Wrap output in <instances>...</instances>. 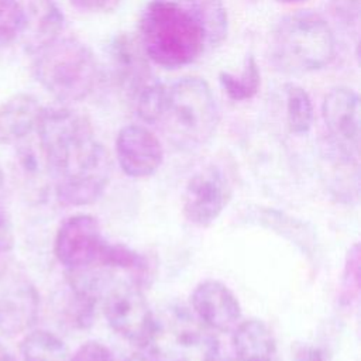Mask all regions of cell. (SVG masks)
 Returning <instances> with one entry per match:
<instances>
[{
	"label": "cell",
	"instance_id": "4dcf8cb0",
	"mask_svg": "<svg viewBox=\"0 0 361 361\" xmlns=\"http://www.w3.org/2000/svg\"><path fill=\"white\" fill-rule=\"evenodd\" d=\"M278 3H282V4H295V3H302V1H306V0H276Z\"/></svg>",
	"mask_w": 361,
	"mask_h": 361
},
{
	"label": "cell",
	"instance_id": "7c38bea8",
	"mask_svg": "<svg viewBox=\"0 0 361 361\" xmlns=\"http://www.w3.org/2000/svg\"><path fill=\"white\" fill-rule=\"evenodd\" d=\"M116 157L126 175L147 178L161 166L164 148L151 130L140 124H128L117 134Z\"/></svg>",
	"mask_w": 361,
	"mask_h": 361
},
{
	"label": "cell",
	"instance_id": "f546056e",
	"mask_svg": "<svg viewBox=\"0 0 361 361\" xmlns=\"http://www.w3.org/2000/svg\"><path fill=\"white\" fill-rule=\"evenodd\" d=\"M3 193H4V175H3V171L0 166V202L3 199Z\"/></svg>",
	"mask_w": 361,
	"mask_h": 361
},
{
	"label": "cell",
	"instance_id": "e0dca14e",
	"mask_svg": "<svg viewBox=\"0 0 361 361\" xmlns=\"http://www.w3.org/2000/svg\"><path fill=\"white\" fill-rule=\"evenodd\" d=\"M233 347L238 361H272L276 350L272 331L258 319L240 322L234 327Z\"/></svg>",
	"mask_w": 361,
	"mask_h": 361
},
{
	"label": "cell",
	"instance_id": "2e32d148",
	"mask_svg": "<svg viewBox=\"0 0 361 361\" xmlns=\"http://www.w3.org/2000/svg\"><path fill=\"white\" fill-rule=\"evenodd\" d=\"M109 56L117 82L130 94V97L151 80L147 56L130 37L117 35L110 44Z\"/></svg>",
	"mask_w": 361,
	"mask_h": 361
},
{
	"label": "cell",
	"instance_id": "d6986e66",
	"mask_svg": "<svg viewBox=\"0 0 361 361\" xmlns=\"http://www.w3.org/2000/svg\"><path fill=\"white\" fill-rule=\"evenodd\" d=\"M219 83L224 93L233 102H245L252 99L261 85V73L258 63L252 55H247L240 73L221 71L219 73Z\"/></svg>",
	"mask_w": 361,
	"mask_h": 361
},
{
	"label": "cell",
	"instance_id": "83f0119b",
	"mask_svg": "<svg viewBox=\"0 0 361 361\" xmlns=\"http://www.w3.org/2000/svg\"><path fill=\"white\" fill-rule=\"evenodd\" d=\"M0 361H16V358L11 354H8L6 350L0 348Z\"/></svg>",
	"mask_w": 361,
	"mask_h": 361
},
{
	"label": "cell",
	"instance_id": "3957f363",
	"mask_svg": "<svg viewBox=\"0 0 361 361\" xmlns=\"http://www.w3.org/2000/svg\"><path fill=\"white\" fill-rule=\"evenodd\" d=\"M219 118V106L209 83L197 76H183L168 86L158 124L178 148L193 149L213 137Z\"/></svg>",
	"mask_w": 361,
	"mask_h": 361
},
{
	"label": "cell",
	"instance_id": "4316f807",
	"mask_svg": "<svg viewBox=\"0 0 361 361\" xmlns=\"http://www.w3.org/2000/svg\"><path fill=\"white\" fill-rule=\"evenodd\" d=\"M71 4L82 11H102L107 8L111 0H69Z\"/></svg>",
	"mask_w": 361,
	"mask_h": 361
},
{
	"label": "cell",
	"instance_id": "cb8c5ba5",
	"mask_svg": "<svg viewBox=\"0 0 361 361\" xmlns=\"http://www.w3.org/2000/svg\"><path fill=\"white\" fill-rule=\"evenodd\" d=\"M69 361H114V357L104 344L87 341L76 350Z\"/></svg>",
	"mask_w": 361,
	"mask_h": 361
},
{
	"label": "cell",
	"instance_id": "7a4b0ae2",
	"mask_svg": "<svg viewBox=\"0 0 361 361\" xmlns=\"http://www.w3.org/2000/svg\"><path fill=\"white\" fill-rule=\"evenodd\" d=\"M140 42L154 63L178 69L195 62L204 51L200 25L179 0H151L140 17Z\"/></svg>",
	"mask_w": 361,
	"mask_h": 361
},
{
	"label": "cell",
	"instance_id": "ac0fdd59",
	"mask_svg": "<svg viewBox=\"0 0 361 361\" xmlns=\"http://www.w3.org/2000/svg\"><path fill=\"white\" fill-rule=\"evenodd\" d=\"M203 31L206 48L220 45L228 32V14L223 0H179Z\"/></svg>",
	"mask_w": 361,
	"mask_h": 361
},
{
	"label": "cell",
	"instance_id": "44dd1931",
	"mask_svg": "<svg viewBox=\"0 0 361 361\" xmlns=\"http://www.w3.org/2000/svg\"><path fill=\"white\" fill-rule=\"evenodd\" d=\"M286 121L290 133L296 135L306 134L313 124L314 110L309 93L296 83H286Z\"/></svg>",
	"mask_w": 361,
	"mask_h": 361
},
{
	"label": "cell",
	"instance_id": "9c48e42d",
	"mask_svg": "<svg viewBox=\"0 0 361 361\" xmlns=\"http://www.w3.org/2000/svg\"><path fill=\"white\" fill-rule=\"evenodd\" d=\"M322 116L340 159L357 165L361 135L358 94L345 86L331 89L323 99Z\"/></svg>",
	"mask_w": 361,
	"mask_h": 361
},
{
	"label": "cell",
	"instance_id": "d4e9b609",
	"mask_svg": "<svg viewBox=\"0 0 361 361\" xmlns=\"http://www.w3.org/2000/svg\"><path fill=\"white\" fill-rule=\"evenodd\" d=\"M13 247V231L11 224L6 214L0 210V252L7 251Z\"/></svg>",
	"mask_w": 361,
	"mask_h": 361
},
{
	"label": "cell",
	"instance_id": "4fadbf2b",
	"mask_svg": "<svg viewBox=\"0 0 361 361\" xmlns=\"http://www.w3.org/2000/svg\"><path fill=\"white\" fill-rule=\"evenodd\" d=\"M190 305L195 316L210 330L231 331L241 319L237 296L227 285L216 279L199 282L190 295Z\"/></svg>",
	"mask_w": 361,
	"mask_h": 361
},
{
	"label": "cell",
	"instance_id": "52a82bcc",
	"mask_svg": "<svg viewBox=\"0 0 361 361\" xmlns=\"http://www.w3.org/2000/svg\"><path fill=\"white\" fill-rule=\"evenodd\" d=\"M39 296L25 269L13 258L0 259V333L16 337L37 320Z\"/></svg>",
	"mask_w": 361,
	"mask_h": 361
},
{
	"label": "cell",
	"instance_id": "5bb4252c",
	"mask_svg": "<svg viewBox=\"0 0 361 361\" xmlns=\"http://www.w3.org/2000/svg\"><path fill=\"white\" fill-rule=\"evenodd\" d=\"M24 14L21 41L31 54L61 37L63 14L54 0H20Z\"/></svg>",
	"mask_w": 361,
	"mask_h": 361
},
{
	"label": "cell",
	"instance_id": "8992f818",
	"mask_svg": "<svg viewBox=\"0 0 361 361\" xmlns=\"http://www.w3.org/2000/svg\"><path fill=\"white\" fill-rule=\"evenodd\" d=\"M145 347L151 361H220V345L212 330L179 305L154 314Z\"/></svg>",
	"mask_w": 361,
	"mask_h": 361
},
{
	"label": "cell",
	"instance_id": "ba28073f",
	"mask_svg": "<svg viewBox=\"0 0 361 361\" xmlns=\"http://www.w3.org/2000/svg\"><path fill=\"white\" fill-rule=\"evenodd\" d=\"M104 314L110 327L127 341L145 347L151 333L154 313L134 282H117L104 298Z\"/></svg>",
	"mask_w": 361,
	"mask_h": 361
},
{
	"label": "cell",
	"instance_id": "484cf974",
	"mask_svg": "<svg viewBox=\"0 0 361 361\" xmlns=\"http://www.w3.org/2000/svg\"><path fill=\"white\" fill-rule=\"evenodd\" d=\"M293 361H324V354L314 345H302L295 351Z\"/></svg>",
	"mask_w": 361,
	"mask_h": 361
},
{
	"label": "cell",
	"instance_id": "9a60e30c",
	"mask_svg": "<svg viewBox=\"0 0 361 361\" xmlns=\"http://www.w3.org/2000/svg\"><path fill=\"white\" fill-rule=\"evenodd\" d=\"M44 107L28 93H17L0 104V144H17L37 131Z\"/></svg>",
	"mask_w": 361,
	"mask_h": 361
},
{
	"label": "cell",
	"instance_id": "6da1fadb",
	"mask_svg": "<svg viewBox=\"0 0 361 361\" xmlns=\"http://www.w3.org/2000/svg\"><path fill=\"white\" fill-rule=\"evenodd\" d=\"M35 133L58 202L63 206L96 202L110 182L111 159L90 121L68 107H44Z\"/></svg>",
	"mask_w": 361,
	"mask_h": 361
},
{
	"label": "cell",
	"instance_id": "5b68a950",
	"mask_svg": "<svg viewBox=\"0 0 361 361\" xmlns=\"http://www.w3.org/2000/svg\"><path fill=\"white\" fill-rule=\"evenodd\" d=\"M34 75L41 86L61 102H80L100 78L93 51L75 37H58L34 54Z\"/></svg>",
	"mask_w": 361,
	"mask_h": 361
},
{
	"label": "cell",
	"instance_id": "7402d4cb",
	"mask_svg": "<svg viewBox=\"0 0 361 361\" xmlns=\"http://www.w3.org/2000/svg\"><path fill=\"white\" fill-rule=\"evenodd\" d=\"M168 86L158 80L147 82L131 99L137 116L149 124H158L166 103Z\"/></svg>",
	"mask_w": 361,
	"mask_h": 361
},
{
	"label": "cell",
	"instance_id": "277c9868",
	"mask_svg": "<svg viewBox=\"0 0 361 361\" xmlns=\"http://www.w3.org/2000/svg\"><path fill=\"white\" fill-rule=\"evenodd\" d=\"M274 63L283 72H316L336 56V37L327 21L313 11L285 16L271 39Z\"/></svg>",
	"mask_w": 361,
	"mask_h": 361
},
{
	"label": "cell",
	"instance_id": "f1b7e54d",
	"mask_svg": "<svg viewBox=\"0 0 361 361\" xmlns=\"http://www.w3.org/2000/svg\"><path fill=\"white\" fill-rule=\"evenodd\" d=\"M124 361H151V360H148V358H145V357H142L140 354H133V355L127 357Z\"/></svg>",
	"mask_w": 361,
	"mask_h": 361
},
{
	"label": "cell",
	"instance_id": "1f68e13d",
	"mask_svg": "<svg viewBox=\"0 0 361 361\" xmlns=\"http://www.w3.org/2000/svg\"><path fill=\"white\" fill-rule=\"evenodd\" d=\"M220 361H238L237 358L235 360H233V358H227V360H223V358H220Z\"/></svg>",
	"mask_w": 361,
	"mask_h": 361
},
{
	"label": "cell",
	"instance_id": "30bf717a",
	"mask_svg": "<svg viewBox=\"0 0 361 361\" xmlns=\"http://www.w3.org/2000/svg\"><path fill=\"white\" fill-rule=\"evenodd\" d=\"M231 199V185L226 173L214 165L196 171L182 193V213L197 227L217 220Z\"/></svg>",
	"mask_w": 361,
	"mask_h": 361
},
{
	"label": "cell",
	"instance_id": "8fae6325",
	"mask_svg": "<svg viewBox=\"0 0 361 361\" xmlns=\"http://www.w3.org/2000/svg\"><path fill=\"white\" fill-rule=\"evenodd\" d=\"M104 243L97 219L79 213L61 223L54 241V252L68 271L82 269L96 265Z\"/></svg>",
	"mask_w": 361,
	"mask_h": 361
},
{
	"label": "cell",
	"instance_id": "603a6c76",
	"mask_svg": "<svg viewBox=\"0 0 361 361\" xmlns=\"http://www.w3.org/2000/svg\"><path fill=\"white\" fill-rule=\"evenodd\" d=\"M360 292V248L358 244H354L344 264L343 278H341V289H340V302L343 305H350L357 300Z\"/></svg>",
	"mask_w": 361,
	"mask_h": 361
},
{
	"label": "cell",
	"instance_id": "ffe728a7",
	"mask_svg": "<svg viewBox=\"0 0 361 361\" xmlns=\"http://www.w3.org/2000/svg\"><path fill=\"white\" fill-rule=\"evenodd\" d=\"M20 353L24 361H69L65 343L51 331L34 330L28 333L21 344Z\"/></svg>",
	"mask_w": 361,
	"mask_h": 361
}]
</instances>
